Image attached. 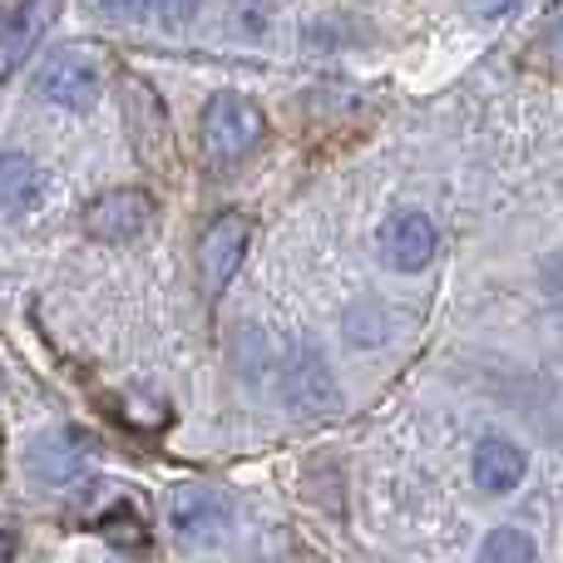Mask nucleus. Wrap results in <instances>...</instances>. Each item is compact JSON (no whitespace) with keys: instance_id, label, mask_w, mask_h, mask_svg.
Segmentation results:
<instances>
[{"instance_id":"obj_1","label":"nucleus","mask_w":563,"mask_h":563,"mask_svg":"<svg viewBox=\"0 0 563 563\" xmlns=\"http://www.w3.org/2000/svg\"><path fill=\"white\" fill-rule=\"evenodd\" d=\"M267 144V114L247 95H213L198 119V148L218 174L253 164Z\"/></svg>"},{"instance_id":"obj_2","label":"nucleus","mask_w":563,"mask_h":563,"mask_svg":"<svg viewBox=\"0 0 563 563\" xmlns=\"http://www.w3.org/2000/svg\"><path fill=\"white\" fill-rule=\"evenodd\" d=\"M109 49L95 45V40H69V45H55L35 69V95L55 109H89L99 104V95L109 89Z\"/></svg>"},{"instance_id":"obj_3","label":"nucleus","mask_w":563,"mask_h":563,"mask_svg":"<svg viewBox=\"0 0 563 563\" xmlns=\"http://www.w3.org/2000/svg\"><path fill=\"white\" fill-rule=\"evenodd\" d=\"M119 109H124V134L134 144V158L148 174L168 178L178 168V144H174V124H168L164 95L148 79L124 75L119 79Z\"/></svg>"},{"instance_id":"obj_4","label":"nucleus","mask_w":563,"mask_h":563,"mask_svg":"<svg viewBox=\"0 0 563 563\" xmlns=\"http://www.w3.org/2000/svg\"><path fill=\"white\" fill-rule=\"evenodd\" d=\"M247 243H253V218L247 213H218L213 223L198 233V282H203L208 297L228 287L238 277L247 257Z\"/></svg>"},{"instance_id":"obj_5","label":"nucleus","mask_w":563,"mask_h":563,"mask_svg":"<svg viewBox=\"0 0 563 563\" xmlns=\"http://www.w3.org/2000/svg\"><path fill=\"white\" fill-rule=\"evenodd\" d=\"M282 400L297 410L301 420H321L341 406L336 396V376H331L327 356L317 346H291L282 361Z\"/></svg>"},{"instance_id":"obj_6","label":"nucleus","mask_w":563,"mask_h":563,"mask_svg":"<svg viewBox=\"0 0 563 563\" xmlns=\"http://www.w3.org/2000/svg\"><path fill=\"white\" fill-rule=\"evenodd\" d=\"M148 223H154V198L144 188H109L79 213V228L95 243H134L139 233H148Z\"/></svg>"},{"instance_id":"obj_7","label":"nucleus","mask_w":563,"mask_h":563,"mask_svg":"<svg viewBox=\"0 0 563 563\" xmlns=\"http://www.w3.org/2000/svg\"><path fill=\"white\" fill-rule=\"evenodd\" d=\"M233 525V499L218 485H178L168 495V529L188 544H213Z\"/></svg>"},{"instance_id":"obj_8","label":"nucleus","mask_w":563,"mask_h":563,"mask_svg":"<svg viewBox=\"0 0 563 563\" xmlns=\"http://www.w3.org/2000/svg\"><path fill=\"white\" fill-rule=\"evenodd\" d=\"M89 460H95V440L75 426L45 430V435H35L25 450V470L40 479V485H75V479L89 470Z\"/></svg>"},{"instance_id":"obj_9","label":"nucleus","mask_w":563,"mask_h":563,"mask_svg":"<svg viewBox=\"0 0 563 563\" xmlns=\"http://www.w3.org/2000/svg\"><path fill=\"white\" fill-rule=\"evenodd\" d=\"M376 247H380V257H386V267H396V273H420V267H430V257H435L440 233H435V223H430V213L400 208V213H390L386 223H380Z\"/></svg>"},{"instance_id":"obj_10","label":"nucleus","mask_w":563,"mask_h":563,"mask_svg":"<svg viewBox=\"0 0 563 563\" xmlns=\"http://www.w3.org/2000/svg\"><path fill=\"white\" fill-rule=\"evenodd\" d=\"M470 475H475V485L485 489V495H509V489L525 485L529 455H525V445H515V440L489 435V440H479V445H475Z\"/></svg>"},{"instance_id":"obj_11","label":"nucleus","mask_w":563,"mask_h":563,"mask_svg":"<svg viewBox=\"0 0 563 563\" xmlns=\"http://www.w3.org/2000/svg\"><path fill=\"white\" fill-rule=\"evenodd\" d=\"M45 194H49V174L30 154H15V148H10L5 164H0V203H5V218L10 223L30 218L40 203H45Z\"/></svg>"},{"instance_id":"obj_12","label":"nucleus","mask_w":563,"mask_h":563,"mask_svg":"<svg viewBox=\"0 0 563 563\" xmlns=\"http://www.w3.org/2000/svg\"><path fill=\"white\" fill-rule=\"evenodd\" d=\"M55 20V0H15L5 15V75H15L35 55L45 25Z\"/></svg>"},{"instance_id":"obj_13","label":"nucleus","mask_w":563,"mask_h":563,"mask_svg":"<svg viewBox=\"0 0 563 563\" xmlns=\"http://www.w3.org/2000/svg\"><path fill=\"white\" fill-rule=\"evenodd\" d=\"M277 20V0H228L223 30L233 40H267Z\"/></svg>"},{"instance_id":"obj_14","label":"nucleus","mask_w":563,"mask_h":563,"mask_svg":"<svg viewBox=\"0 0 563 563\" xmlns=\"http://www.w3.org/2000/svg\"><path fill=\"white\" fill-rule=\"evenodd\" d=\"M479 563H534V539L525 529H489L479 544Z\"/></svg>"},{"instance_id":"obj_15","label":"nucleus","mask_w":563,"mask_h":563,"mask_svg":"<svg viewBox=\"0 0 563 563\" xmlns=\"http://www.w3.org/2000/svg\"><path fill=\"white\" fill-rule=\"evenodd\" d=\"M534 55L549 59L554 69H563V0H554L544 15V25H539V40H534Z\"/></svg>"},{"instance_id":"obj_16","label":"nucleus","mask_w":563,"mask_h":563,"mask_svg":"<svg viewBox=\"0 0 563 563\" xmlns=\"http://www.w3.org/2000/svg\"><path fill=\"white\" fill-rule=\"evenodd\" d=\"M198 5H203V0H148V15L164 30H184L188 20L198 15Z\"/></svg>"},{"instance_id":"obj_17","label":"nucleus","mask_w":563,"mask_h":563,"mask_svg":"<svg viewBox=\"0 0 563 563\" xmlns=\"http://www.w3.org/2000/svg\"><path fill=\"white\" fill-rule=\"evenodd\" d=\"M95 10H99L104 20H119V25L148 20V0H95Z\"/></svg>"},{"instance_id":"obj_18","label":"nucleus","mask_w":563,"mask_h":563,"mask_svg":"<svg viewBox=\"0 0 563 563\" xmlns=\"http://www.w3.org/2000/svg\"><path fill=\"white\" fill-rule=\"evenodd\" d=\"M525 10V0H465V15L475 20H509Z\"/></svg>"}]
</instances>
